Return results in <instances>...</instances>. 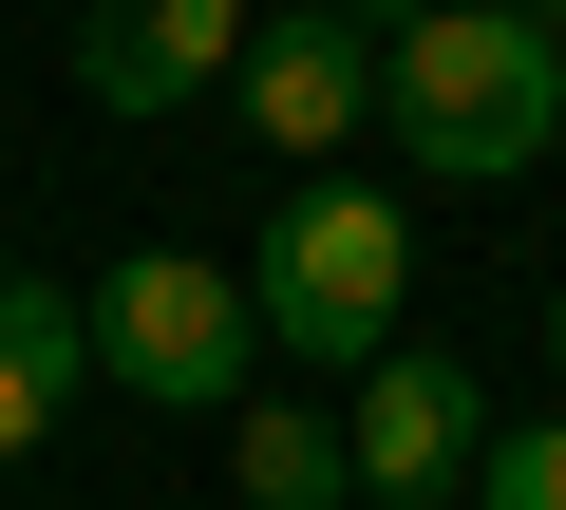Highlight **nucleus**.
Returning a JSON list of instances; mask_svg holds the SVG:
<instances>
[{"instance_id": "f257e3e1", "label": "nucleus", "mask_w": 566, "mask_h": 510, "mask_svg": "<svg viewBox=\"0 0 566 510\" xmlns=\"http://www.w3.org/2000/svg\"><path fill=\"white\" fill-rule=\"evenodd\" d=\"M378 114L434 189H510L528 152H566V39L547 0H434V20L378 58Z\"/></svg>"}, {"instance_id": "1a4fd4ad", "label": "nucleus", "mask_w": 566, "mask_h": 510, "mask_svg": "<svg viewBox=\"0 0 566 510\" xmlns=\"http://www.w3.org/2000/svg\"><path fill=\"white\" fill-rule=\"evenodd\" d=\"M472 510H566V416L491 435V454H472Z\"/></svg>"}, {"instance_id": "0eeeda50", "label": "nucleus", "mask_w": 566, "mask_h": 510, "mask_svg": "<svg viewBox=\"0 0 566 510\" xmlns=\"http://www.w3.org/2000/svg\"><path fill=\"white\" fill-rule=\"evenodd\" d=\"M76 378H95V303L0 266V454H39V435L76 416Z\"/></svg>"}, {"instance_id": "20e7f679", "label": "nucleus", "mask_w": 566, "mask_h": 510, "mask_svg": "<svg viewBox=\"0 0 566 510\" xmlns=\"http://www.w3.org/2000/svg\"><path fill=\"white\" fill-rule=\"evenodd\" d=\"M340 454H359V491H378V510H416V491H472V454H491V397H472V360H434V341H378V360H359V416H340Z\"/></svg>"}, {"instance_id": "f03ea898", "label": "nucleus", "mask_w": 566, "mask_h": 510, "mask_svg": "<svg viewBox=\"0 0 566 510\" xmlns=\"http://www.w3.org/2000/svg\"><path fill=\"white\" fill-rule=\"evenodd\" d=\"M245 303H264V341L283 360H378L397 341V303H416V227H397V189H359V170H303L264 208V246H245Z\"/></svg>"}, {"instance_id": "9b49d317", "label": "nucleus", "mask_w": 566, "mask_h": 510, "mask_svg": "<svg viewBox=\"0 0 566 510\" xmlns=\"http://www.w3.org/2000/svg\"><path fill=\"white\" fill-rule=\"evenodd\" d=\"M547 360H566V284H547Z\"/></svg>"}, {"instance_id": "6e6552de", "label": "nucleus", "mask_w": 566, "mask_h": 510, "mask_svg": "<svg viewBox=\"0 0 566 510\" xmlns=\"http://www.w3.org/2000/svg\"><path fill=\"white\" fill-rule=\"evenodd\" d=\"M227 491H245V510H340L359 454H340V416H303V397H245V416H227Z\"/></svg>"}, {"instance_id": "7ed1b4c3", "label": "nucleus", "mask_w": 566, "mask_h": 510, "mask_svg": "<svg viewBox=\"0 0 566 510\" xmlns=\"http://www.w3.org/2000/svg\"><path fill=\"white\" fill-rule=\"evenodd\" d=\"M245 360H264V303L208 266V246H133V266L95 284V378H114V397L245 416Z\"/></svg>"}, {"instance_id": "f8f14e48", "label": "nucleus", "mask_w": 566, "mask_h": 510, "mask_svg": "<svg viewBox=\"0 0 566 510\" xmlns=\"http://www.w3.org/2000/svg\"><path fill=\"white\" fill-rule=\"evenodd\" d=\"M340 510H378V491H340Z\"/></svg>"}, {"instance_id": "ddd939ff", "label": "nucleus", "mask_w": 566, "mask_h": 510, "mask_svg": "<svg viewBox=\"0 0 566 510\" xmlns=\"http://www.w3.org/2000/svg\"><path fill=\"white\" fill-rule=\"evenodd\" d=\"M547 170H566V152H547Z\"/></svg>"}, {"instance_id": "9d476101", "label": "nucleus", "mask_w": 566, "mask_h": 510, "mask_svg": "<svg viewBox=\"0 0 566 510\" xmlns=\"http://www.w3.org/2000/svg\"><path fill=\"white\" fill-rule=\"evenodd\" d=\"M340 20H359V39H378V58H397V39H416V20H434V0H340Z\"/></svg>"}, {"instance_id": "39448f33", "label": "nucleus", "mask_w": 566, "mask_h": 510, "mask_svg": "<svg viewBox=\"0 0 566 510\" xmlns=\"http://www.w3.org/2000/svg\"><path fill=\"white\" fill-rule=\"evenodd\" d=\"M227 95H245V133H264V152H359V114H378V39L340 20V0H264Z\"/></svg>"}, {"instance_id": "423d86ee", "label": "nucleus", "mask_w": 566, "mask_h": 510, "mask_svg": "<svg viewBox=\"0 0 566 510\" xmlns=\"http://www.w3.org/2000/svg\"><path fill=\"white\" fill-rule=\"evenodd\" d=\"M245 76V0H76V95L95 114H189Z\"/></svg>"}]
</instances>
